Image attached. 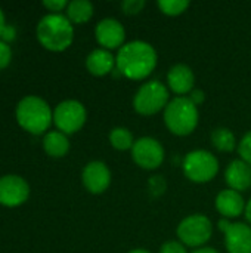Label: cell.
Returning <instances> with one entry per match:
<instances>
[{
	"label": "cell",
	"mask_w": 251,
	"mask_h": 253,
	"mask_svg": "<svg viewBox=\"0 0 251 253\" xmlns=\"http://www.w3.org/2000/svg\"><path fill=\"white\" fill-rule=\"evenodd\" d=\"M158 64L155 47L143 40L124 43L115 56L117 71L129 80H143L152 74Z\"/></svg>",
	"instance_id": "cell-1"
},
{
	"label": "cell",
	"mask_w": 251,
	"mask_h": 253,
	"mask_svg": "<svg viewBox=\"0 0 251 253\" xmlns=\"http://www.w3.org/2000/svg\"><path fill=\"white\" fill-rule=\"evenodd\" d=\"M18 125L33 135L46 133L53 123V110L46 99L38 95L22 96L15 107Z\"/></svg>",
	"instance_id": "cell-2"
},
{
	"label": "cell",
	"mask_w": 251,
	"mask_h": 253,
	"mask_svg": "<svg viewBox=\"0 0 251 253\" xmlns=\"http://www.w3.org/2000/svg\"><path fill=\"white\" fill-rule=\"evenodd\" d=\"M36 34L43 47L52 52H62L74 40V27L67 15L49 12L38 19Z\"/></svg>",
	"instance_id": "cell-3"
},
{
	"label": "cell",
	"mask_w": 251,
	"mask_h": 253,
	"mask_svg": "<svg viewBox=\"0 0 251 253\" xmlns=\"http://www.w3.org/2000/svg\"><path fill=\"white\" fill-rule=\"evenodd\" d=\"M163 120L166 127L176 136H188L195 132L200 123L198 105H195L189 96H176L170 99L163 111Z\"/></svg>",
	"instance_id": "cell-4"
},
{
	"label": "cell",
	"mask_w": 251,
	"mask_h": 253,
	"mask_svg": "<svg viewBox=\"0 0 251 253\" xmlns=\"http://www.w3.org/2000/svg\"><path fill=\"white\" fill-rule=\"evenodd\" d=\"M220 165L219 159L209 150H192L185 154L182 162L183 175L195 184H207L216 178Z\"/></svg>",
	"instance_id": "cell-5"
},
{
	"label": "cell",
	"mask_w": 251,
	"mask_h": 253,
	"mask_svg": "<svg viewBox=\"0 0 251 253\" xmlns=\"http://www.w3.org/2000/svg\"><path fill=\"white\" fill-rule=\"evenodd\" d=\"M170 102L169 87L158 82L149 80L139 86L133 96V108L141 116H154L160 111H164Z\"/></svg>",
	"instance_id": "cell-6"
},
{
	"label": "cell",
	"mask_w": 251,
	"mask_h": 253,
	"mask_svg": "<svg viewBox=\"0 0 251 253\" xmlns=\"http://www.w3.org/2000/svg\"><path fill=\"white\" fill-rule=\"evenodd\" d=\"M176 236L186 248H192L194 251L204 248L213 236V222L203 213H192L179 222Z\"/></svg>",
	"instance_id": "cell-7"
},
{
	"label": "cell",
	"mask_w": 251,
	"mask_h": 253,
	"mask_svg": "<svg viewBox=\"0 0 251 253\" xmlns=\"http://www.w3.org/2000/svg\"><path fill=\"white\" fill-rule=\"evenodd\" d=\"M87 120V111L83 102L77 99H64L53 108V123L65 135L78 132Z\"/></svg>",
	"instance_id": "cell-8"
},
{
	"label": "cell",
	"mask_w": 251,
	"mask_h": 253,
	"mask_svg": "<svg viewBox=\"0 0 251 253\" xmlns=\"http://www.w3.org/2000/svg\"><path fill=\"white\" fill-rule=\"evenodd\" d=\"M130 153L136 166L143 170L158 169L166 159V150L163 144L152 136H142L136 139Z\"/></svg>",
	"instance_id": "cell-9"
},
{
	"label": "cell",
	"mask_w": 251,
	"mask_h": 253,
	"mask_svg": "<svg viewBox=\"0 0 251 253\" xmlns=\"http://www.w3.org/2000/svg\"><path fill=\"white\" fill-rule=\"evenodd\" d=\"M30 184L16 173L0 176V205L6 208H16L30 197Z\"/></svg>",
	"instance_id": "cell-10"
},
{
	"label": "cell",
	"mask_w": 251,
	"mask_h": 253,
	"mask_svg": "<svg viewBox=\"0 0 251 253\" xmlns=\"http://www.w3.org/2000/svg\"><path fill=\"white\" fill-rule=\"evenodd\" d=\"M112 181L111 170L105 162L92 160L81 170V182L90 194L105 193Z\"/></svg>",
	"instance_id": "cell-11"
},
{
	"label": "cell",
	"mask_w": 251,
	"mask_h": 253,
	"mask_svg": "<svg viewBox=\"0 0 251 253\" xmlns=\"http://www.w3.org/2000/svg\"><path fill=\"white\" fill-rule=\"evenodd\" d=\"M95 37L101 47L107 50L120 49L126 43V28L115 18H104L95 27Z\"/></svg>",
	"instance_id": "cell-12"
},
{
	"label": "cell",
	"mask_w": 251,
	"mask_h": 253,
	"mask_svg": "<svg viewBox=\"0 0 251 253\" xmlns=\"http://www.w3.org/2000/svg\"><path fill=\"white\" fill-rule=\"evenodd\" d=\"M195 74L186 64H175L167 73V87L178 96H186L194 90Z\"/></svg>",
	"instance_id": "cell-13"
},
{
	"label": "cell",
	"mask_w": 251,
	"mask_h": 253,
	"mask_svg": "<svg viewBox=\"0 0 251 253\" xmlns=\"http://www.w3.org/2000/svg\"><path fill=\"white\" fill-rule=\"evenodd\" d=\"M215 206H216V211L222 215V218L234 219V218L241 216L246 212L247 203L241 193L226 188L217 193L215 199Z\"/></svg>",
	"instance_id": "cell-14"
},
{
	"label": "cell",
	"mask_w": 251,
	"mask_h": 253,
	"mask_svg": "<svg viewBox=\"0 0 251 253\" xmlns=\"http://www.w3.org/2000/svg\"><path fill=\"white\" fill-rule=\"evenodd\" d=\"M228 253H251V227L246 222H232L223 234Z\"/></svg>",
	"instance_id": "cell-15"
},
{
	"label": "cell",
	"mask_w": 251,
	"mask_h": 253,
	"mask_svg": "<svg viewBox=\"0 0 251 253\" xmlns=\"http://www.w3.org/2000/svg\"><path fill=\"white\" fill-rule=\"evenodd\" d=\"M225 182L231 190L247 191L251 187V165L241 159L232 160L225 170Z\"/></svg>",
	"instance_id": "cell-16"
},
{
	"label": "cell",
	"mask_w": 251,
	"mask_h": 253,
	"mask_svg": "<svg viewBox=\"0 0 251 253\" xmlns=\"http://www.w3.org/2000/svg\"><path fill=\"white\" fill-rule=\"evenodd\" d=\"M86 68L92 76L104 77L114 71L115 68V56L111 50H107L104 47H96L86 56Z\"/></svg>",
	"instance_id": "cell-17"
},
{
	"label": "cell",
	"mask_w": 251,
	"mask_h": 253,
	"mask_svg": "<svg viewBox=\"0 0 251 253\" xmlns=\"http://www.w3.org/2000/svg\"><path fill=\"white\" fill-rule=\"evenodd\" d=\"M43 150L50 157H64L70 151V139L61 130H47L43 136Z\"/></svg>",
	"instance_id": "cell-18"
},
{
	"label": "cell",
	"mask_w": 251,
	"mask_h": 253,
	"mask_svg": "<svg viewBox=\"0 0 251 253\" xmlns=\"http://www.w3.org/2000/svg\"><path fill=\"white\" fill-rule=\"evenodd\" d=\"M95 7L89 0H71L67 6V18L72 24H84L93 16Z\"/></svg>",
	"instance_id": "cell-19"
},
{
	"label": "cell",
	"mask_w": 251,
	"mask_h": 253,
	"mask_svg": "<svg viewBox=\"0 0 251 253\" xmlns=\"http://www.w3.org/2000/svg\"><path fill=\"white\" fill-rule=\"evenodd\" d=\"M210 142H212V145H213L217 151H220V153H232V151L238 147L235 133H234L229 127H225V126L216 127V129L212 132V135H210Z\"/></svg>",
	"instance_id": "cell-20"
},
{
	"label": "cell",
	"mask_w": 251,
	"mask_h": 253,
	"mask_svg": "<svg viewBox=\"0 0 251 253\" xmlns=\"http://www.w3.org/2000/svg\"><path fill=\"white\" fill-rule=\"evenodd\" d=\"M109 144L112 148H115L117 151H129L133 148L135 144V138L133 133L130 132V129L124 127V126H115L109 130L108 135Z\"/></svg>",
	"instance_id": "cell-21"
},
{
	"label": "cell",
	"mask_w": 251,
	"mask_h": 253,
	"mask_svg": "<svg viewBox=\"0 0 251 253\" xmlns=\"http://www.w3.org/2000/svg\"><path fill=\"white\" fill-rule=\"evenodd\" d=\"M157 4H158V9L164 15H167V16H179L189 7L191 3L188 0H160Z\"/></svg>",
	"instance_id": "cell-22"
},
{
	"label": "cell",
	"mask_w": 251,
	"mask_h": 253,
	"mask_svg": "<svg viewBox=\"0 0 251 253\" xmlns=\"http://www.w3.org/2000/svg\"><path fill=\"white\" fill-rule=\"evenodd\" d=\"M238 154L240 159L251 165V130H249L238 142Z\"/></svg>",
	"instance_id": "cell-23"
},
{
	"label": "cell",
	"mask_w": 251,
	"mask_h": 253,
	"mask_svg": "<svg viewBox=\"0 0 251 253\" xmlns=\"http://www.w3.org/2000/svg\"><path fill=\"white\" fill-rule=\"evenodd\" d=\"M120 6L126 15H138L146 6V1L145 0H124Z\"/></svg>",
	"instance_id": "cell-24"
},
{
	"label": "cell",
	"mask_w": 251,
	"mask_h": 253,
	"mask_svg": "<svg viewBox=\"0 0 251 253\" xmlns=\"http://www.w3.org/2000/svg\"><path fill=\"white\" fill-rule=\"evenodd\" d=\"M160 253H188V248L179 240H170L163 243V246L160 248Z\"/></svg>",
	"instance_id": "cell-25"
},
{
	"label": "cell",
	"mask_w": 251,
	"mask_h": 253,
	"mask_svg": "<svg viewBox=\"0 0 251 253\" xmlns=\"http://www.w3.org/2000/svg\"><path fill=\"white\" fill-rule=\"evenodd\" d=\"M12 61V49L9 43L0 39V70L7 67Z\"/></svg>",
	"instance_id": "cell-26"
},
{
	"label": "cell",
	"mask_w": 251,
	"mask_h": 253,
	"mask_svg": "<svg viewBox=\"0 0 251 253\" xmlns=\"http://www.w3.org/2000/svg\"><path fill=\"white\" fill-rule=\"evenodd\" d=\"M41 4L46 9H49L52 13H61V10L67 9L68 1L67 0H43Z\"/></svg>",
	"instance_id": "cell-27"
},
{
	"label": "cell",
	"mask_w": 251,
	"mask_h": 253,
	"mask_svg": "<svg viewBox=\"0 0 251 253\" xmlns=\"http://www.w3.org/2000/svg\"><path fill=\"white\" fill-rule=\"evenodd\" d=\"M15 34H16L15 27H13V25H10V24H6V27H4V28H3V31H1L0 39H1V40H4L6 43H9L10 40H13V39H15Z\"/></svg>",
	"instance_id": "cell-28"
},
{
	"label": "cell",
	"mask_w": 251,
	"mask_h": 253,
	"mask_svg": "<svg viewBox=\"0 0 251 253\" xmlns=\"http://www.w3.org/2000/svg\"><path fill=\"white\" fill-rule=\"evenodd\" d=\"M189 99H191L195 105H200V104L204 101V92L200 90V89H194V90L189 93Z\"/></svg>",
	"instance_id": "cell-29"
},
{
	"label": "cell",
	"mask_w": 251,
	"mask_h": 253,
	"mask_svg": "<svg viewBox=\"0 0 251 253\" xmlns=\"http://www.w3.org/2000/svg\"><path fill=\"white\" fill-rule=\"evenodd\" d=\"M231 225H232V222H231L229 219H226V218H222V219H220V221L217 222V227H219V230H220V231H222L223 234H225V233L228 231V228H229Z\"/></svg>",
	"instance_id": "cell-30"
},
{
	"label": "cell",
	"mask_w": 251,
	"mask_h": 253,
	"mask_svg": "<svg viewBox=\"0 0 251 253\" xmlns=\"http://www.w3.org/2000/svg\"><path fill=\"white\" fill-rule=\"evenodd\" d=\"M191 253H219L216 249H213V248H207V246H204V248H200V249H195V251H192Z\"/></svg>",
	"instance_id": "cell-31"
},
{
	"label": "cell",
	"mask_w": 251,
	"mask_h": 253,
	"mask_svg": "<svg viewBox=\"0 0 251 253\" xmlns=\"http://www.w3.org/2000/svg\"><path fill=\"white\" fill-rule=\"evenodd\" d=\"M244 215H246V219H247L249 225L251 227V199L247 202V206H246V212H244Z\"/></svg>",
	"instance_id": "cell-32"
},
{
	"label": "cell",
	"mask_w": 251,
	"mask_h": 253,
	"mask_svg": "<svg viewBox=\"0 0 251 253\" xmlns=\"http://www.w3.org/2000/svg\"><path fill=\"white\" fill-rule=\"evenodd\" d=\"M6 27V18H4V12H3V9L0 7V36H1V31H3V28Z\"/></svg>",
	"instance_id": "cell-33"
},
{
	"label": "cell",
	"mask_w": 251,
	"mask_h": 253,
	"mask_svg": "<svg viewBox=\"0 0 251 253\" xmlns=\"http://www.w3.org/2000/svg\"><path fill=\"white\" fill-rule=\"evenodd\" d=\"M127 253H152V252H149L148 249H143V248H136V249L129 251Z\"/></svg>",
	"instance_id": "cell-34"
}]
</instances>
